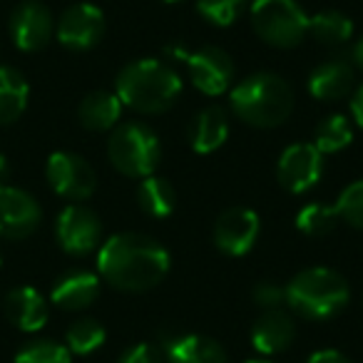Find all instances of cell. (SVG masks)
Instances as JSON below:
<instances>
[{"label":"cell","instance_id":"cell-33","mask_svg":"<svg viewBox=\"0 0 363 363\" xmlns=\"http://www.w3.org/2000/svg\"><path fill=\"white\" fill-rule=\"evenodd\" d=\"M306 363H351V361L341 351H336V348H321V351L311 353V358Z\"/></svg>","mask_w":363,"mask_h":363},{"label":"cell","instance_id":"cell-7","mask_svg":"<svg viewBox=\"0 0 363 363\" xmlns=\"http://www.w3.org/2000/svg\"><path fill=\"white\" fill-rule=\"evenodd\" d=\"M45 177L52 192L70 202H82L92 197L97 187V174L92 164L75 152H52L48 157Z\"/></svg>","mask_w":363,"mask_h":363},{"label":"cell","instance_id":"cell-10","mask_svg":"<svg viewBox=\"0 0 363 363\" xmlns=\"http://www.w3.org/2000/svg\"><path fill=\"white\" fill-rule=\"evenodd\" d=\"M262 234V219L254 209L232 207L214 222V244L227 257H244L254 249Z\"/></svg>","mask_w":363,"mask_h":363},{"label":"cell","instance_id":"cell-8","mask_svg":"<svg viewBox=\"0 0 363 363\" xmlns=\"http://www.w3.org/2000/svg\"><path fill=\"white\" fill-rule=\"evenodd\" d=\"M57 244L70 257H87L102 242V222L92 209L82 204H70L60 212L55 222Z\"/></svg>","mask_w":363,"mask_h":363},{"label":"cell","instance_id":"cell-6","mask_svg":"<svg viewBox=\"0 0 363 363\" xmlns=\"http://www.w3.org/2000/svg\"><path fill=\"white\" fill-rule=\"evenodd\" d=\"M252 28L274 48H296L308 33V16L296 0H254Z\"/></svg>","mask_w":363,"mask_h":363},{"label":"cell","instance_id":"cell-11","mask_svg":"<svg viewBox=\"0 0 363 363\" xmlns=\"http://www.w3.org/2000/svg\"><path fill=\"white\" fill-rule=\"evenodd\" d=\"M189 80L199 92L207 97H219L232 87L234 82V62L222 48H199L187 55Z\"/></svg>","mask_w":363,"mask_h":363},{"label":"cell","instance_id":"cell-28","mask_svg":"<svg viewBox=\"0 0 363 363\" xmlns=\"http://www.w3.org/2000/svg\"><path fill=\"white\" fill-rule=\"evenodd\" d=\"M16 363H72V353L65 343L52 338H38L30 341L16 353Z\"/></svg>","mask_w":363,"mask_h":363},{"label":"cell","instance_id":"cell-20","mask_svg":"<svg viewBox=\"0 0 363 363\" xmlns=\"http://www.w3.org/2000/svg\"><path fill=\"white\" fill-rule=\"evenodd\" d=\"M122 100L115 92L95 90L80 102L77 107V117H80L82 127L92 132H107L120 122L122 117Z\"/></svg>","mask_w":363,"mask_h":363},{"label":"cell","instance_id":"cell-27","mask_svg":"<svg viewBox=\"0 0 363 363\" xmlns=\"http://www.w3.org/2000/svg\"><path fill=\"white\" fill-rule=\"evenodd\" d=\"M107 331L97 318H77L65 333V346L75 356H90L105 343Z\"/></svg>","mask_w":363,"mask_h":363},{"label":"cell","instance_id":"cell-16","mask_svg":"<svg viewBox=\"0 0 363 363\" xmlns=\"http://www.w3.org/2000/svg\"><path fill=\"white\" fill-rule=\"evenodd\" d=\"M100 296V277L85 269L62 274L50 291V301L62 311H82Z\"/></svg>","mask_w":363,"mask_h":363},{"label":"cell","instance_id":"cell-32","mask_svg":"<svg viewBox=\"0 0 363 363\" xmlns=\"http://www.w3.org/2000/svg\"><path fill=\"white\" fill-rule=\"evenodd\" d=\"M120 363H162V353L152 343H135L122 353Z\"/></svg>","mask_w":363,"mask_h":363},{"label":"cell","instance_id":"cell-21","mask_svg":"<svg viewBox=\"0 0 363 363\" xmlns=\"http://www.w3.org/2000/svg\"><path fill=\"white\" fill-rule=\"evenodd\" d=\"M167 363H227V351L214 338L189 333L172 338L167 346Z\"/></svg>","mask_w":363,"mask_h":363},{"label":"cell","instance_id":"cell-3","mask_svg":"<svg viewBox=\"0 0 363 363\" xmlns=\"http://www.w3.org/2000/svg\"><path fill=\"white\" fill-rule=\"evenodd\" d=\"M229 105L242 122L259 130H272L291 117L294 90L277 72H254L232 87Z\"/></svg>","mask_w":363,"mask_h":363},{"label":"cell","instance_id":"cell-19","mask_svg":"<svg viewBox=\"0 0 363 363\" xmlns=\"http://www.w3.org/2000/svg\"><path fill=\"white\" fill-rule=\"evenodd\" d=\"M229 137V117L219 105H209L194 117L189 142L197 155H212L227 142Z\"/></svg>","mask_w":363,"mask_h":363},{"label":"cell","instance_id":"cell-24","mask_svg":"<svg viewBox=\"0 0 363 363\" xmlns=\"http://www.w3.org/2000/svg\"><path fill=\"white\" fill-rule=\"evenodd\" d=\"M353 142V127L346 115H328L316 125L313 147L321 155H336Z\"/></svg>","mask_w":363,"mask_h":363},{"label":"cell","instance_id":"cell-35","mask_svg":"<svg viewBox=\"0 0 363 363\" xmlns=\"http://www.w3.org/2000/svg\"><path fill=\"white\" fill-rule=\"evenodd\" d=\"M164 55L167 57H177V60H187L189 50H187V48H182V45H169V48H164Z\"/></svg>","mask_w":363,"mask_h":363},{"label":"cell","instance_id":"cell-38","mask_svg":"<svg viewBox=\"0 0 363 363\" xmlns=\"http://www.w3.org/2000/svg\"><path fill=\"white\" fill-rule=\"evenodd\" d=\"M244 363H272V361H267V358H252V361H244Z\"/></svg>","mask_w":363,"mask_h":363},{"label":"cell","instance_id":"cell-37","mask_svg":"<svg viewBox=\"0 0 363 363\" xmlns=\"http://www.w3.org/2000/svg\"><path fill=\"white\" fill-rule=\"evenodd\" d=\"M8 160L3 155H0V187H6V179H8Z\"/></svg>","mask_w":363,"mask_h":363},{"label":"cell","instance_id":"cell-36","mask_svg":"<svg viewBox=\"0 0 363 363\" xmlns=\"http://www.w3.org/2000/svg\"><path fill=\"white\" fill-rule=\"evenodd\" d=\"M353 62L363 70V35H361V40L353 45Z\"/></svg>","mask_w":363,"mask_h":363},{"label":"cell","instance_id":"cell-31","mask_svg":"<svg viewBox=\"0 0 363 363\" xmlns=\"http://www.w3.org/2000/svg\"><path fill=\"white\" fill-rule=\"evenodd\" d=\"M254 301H257V306H262L264 311H267V308H279L281 303H286V291H284V286L277 281H259L257 286H254Z\"/></svg>","mask_w":363,"mask_h":363},{"label":"cell","instance_id":"cell-30","mask_svg":"<svg viewBox=\"0 0 363 363\" xmlns=\"http://www.w3.org/2000/svg\"><path fill=\"white\" fill-rule=\"evenodd\" d=\"M338 217L353 229H363V179L351 182L336 199Z\"/></svg>","mask_w":363,"mask_h":363},{"label":"cell","instance_id":"cell-22","mask_svg":"<svg viewBox=\"0 0 363 363\" xmlns=\"http://www.w3.org/2000/svg\"><path fill=\"white\" fill-rule=\"evenodd\" d=\"M30 87L16 67L0 65V125H11L26 112Z\"/></svg>","mask_w":363,"mask_h":363},{"label":"cell","instance_id":"cell-15","mask_svg":"<svg viewBox=\"0 0 363 363\" xmlns=\"http://www.w3.org/2000/svg\"><path fill=\"white\" fill-rule=\"evenodd\" d=\"M294 338H296V323L281 308H267L252 326V346L264 358L286 351Z\"/></svg>","mask_w":363,"mask_h":363},{"label":"cell","instance_id":"cell-18","mask_svg":"<svg viewBox=\"0 0 363 363\" xmlns=\"http://www.w3.org/2000/svg\"><path fill=\"white\" fill-rule=\"evenodd\" d=\"M353 80H356L353 67L346 60L336 57V60L321 62L318 67H313L311 75H308V92L323 102L341 100L351 92Z\"/></svg>","mask_w":363,"mask_h":363},{"label":"cell","instance_id":"cell-25","mask_svg":"<svg viewBox=\"0 0 363 363\" xmlns=\"http://www.w3.org/2000/svg\"><path fill=\"white\" fill-rule=\"evenodd\" d=\"M308 33L321 45H341V43L351 40L353 23L351 18L338 11H321L313 18H308Z\"/></svg>","mask_w":363,"mask_h":363},{"label":"cell","instance_id":"cell-9","mask_svg":"<svg viewBox=\"0 0 363 363\" xmlns=\"http://www.w3.org/2000/svg\"><path fill=\"white\" fill-rule=\"evenodd\" d=\"M323 177V155L308 142L286 147L277 162V179L286 192L303 194Z\"/></svg>","mask_w":363,"mask_h":363},{"label":"cell","instance_id":"cell-26","mask_svg":"<svg viewBox=\"0 0 363 363\" xmlns=\"http://www.w3.org/2000/svg\"><path fill=\"white\" fill-rule=\"evenodd\" d=\"M338 222H341V217H338L336 204L313 202L301 207L296 214V229L306 237H326L336 229Z\"/></svg>","mask_w":363,"mask_h":363},{"label":"cell","instance_id":"cell-2","mask_svg":"<svg viewBox=\"0 0 363 363\" xmlns=\"http://www.w3.org/2000/svg\"><path fill=\"white\" fill-rule=\"evenodd\" d=\"M115 95L122 105L145 115L167 112L182 95V77L172 65L155 57L135 60L120 70L115 80Z\"/></svg>","mask_w":363,"mask_h":363},{"label":"cell","instance_id":"cell-13","mask_svg":"<svg viewBox=\"0 0 363 363\" xmlns=\"http://www.w3.org/2000/svg\"><path fill=\"white\" fill-rule=\"evenodd\" d=\"M43 209L33 194L18 187H0V239H26L40 227Z\"/></svg>","mask_w":363,"mask_h":363},{"label":"cell","instance_id":"cell-29","mask_svg":"<svg viewBox=\"0 0 363 363\" xmlns=\"http://www.w3.org/2000/svg\"><path fill=\"white\" fill-rule=\"evenodd\" d=\"M247 0H197V13L217 28H229L239 21Z\"/></svg>","mask_w":363,"mask_h":363},{"label":"cell","instance_id":"cell-23","mask_svg":"<svg viewBox=\"0 0 363 363\" xmlns=\"http://www.w3.org/2000/svg\"><path fill=\"white\" fill-rule=\"evenodd\" d=\"M137 202L140 209L152 219H164L174 212L177 207V192L169 184V179L164 177H145L140 179V187H137Z\"/></svg>","mask_w":363,"mask_h":363},{"label":"cell","instance_id":"cell-39","mask_svg":"<svg viewBox=\"0 0 363 363\" xmlns=\"http://www.w3.org/2000/svg\"><path fill=\"white\" fill-rule=\"evenodd\" d=\"M162 3H169V6H172V3H179V0H162Z\"/></svg>","mask_w":363,"mask_h":363},{"label":"cell","instance_id":"cell-4","mask_svg":"<svg viewBox=\"0 0 363 363\" xmlns=\"http://www.w3.org/2000/svg\"><path fill=\"white\" fill-rule=\"evenodd\" d=\"M284 291H286L289 308L311 321H326V318L338 316L351 296L346 279L326 267H311L298 272L284 286Z\"/></svg>","mask_w":363,"mask_h":363},{"label":"cell","instance_id":"cell-12","mask_svg":"<svg viewBox=\"0 0 363 363\" xmlns=\"http://www.w3.org/2000/svg\"><path fill=\"white\" fill-rule=\"evenodd\" d=\"M105 35V13L92 3H75L57 21V40L67 50H90Z\"/></svg>","mask_w":363,"mask_h":363},{"label":"cell","instance_id":"cell-5","mask_svg":"<svg viewBox=\"0 0 363 363\" xmlns=\"http://www.w3.org/2000/svg\"><path fill=\"white\" fill-rule=\"evenodd\" d=\"M107 157L120 174L132 179H145L155 174L162 160L160 137L145 122H125L115 127L107 142Z\"/></svg>","mask_w":363,"mask_h":363},{"label":"cell","instance_id":"cell-17","mask_svg":"<svg viewBox=\"0 0 363 363\" xmlns=\"http://www.w3.org/2000/svg\"><path fill=\"white\" fill-rule=\"evenodd\" d=\"M6 316L26 333L40 331L48 323V301L33 286H18L6 298Z\"/></svg>","mask_w":363,"mask_h":363},{"label":"cell","instance_id":"cell-34","mask_svg":"<svg viewBox=\"0 0 363 363\" xmlns=\"http://www.w3.org/2000/svg\"><path fill=\"white\" fill-rule=\"evenodd\" d=\"M351 115L353 122L363 130V85H358V90L351 97Z\"/></svg>","mask_w":363,"mask_h":363},{"label":"cell","instance_id":"cell-14","mask_svg":"<svg viewBox=\"0 0 363 363\" xmlns=\"http://www.w3.org/2000/svg\"><path fill=\"white\" fill-rule=\"evenodd\" d=\"M11 38L16 43L18 50L23 52H38L50 43L55 23H52V13L48 11L38 0H26L16 11L11 13Z\"/></svg>","mask_w":363,"mask_h":363},{"label":"cell","instance_id":"cell-1","mask_svg":"<svg viewBox=\"0 0 363 363\" xmlns=\"http://www.w3.org/2000/svg\"><path fill=\"white\" fill-rule=\"evenodd\" d=\"M97 272L120 291H150L169 272V252L147 234H112L97 254Z\"/></svg>","mask_w":363,"mask_h":363}]
</instances>
